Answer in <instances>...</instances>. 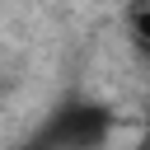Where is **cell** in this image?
Here are the masks:
<instances>
[{
  "instance_id": "obj_2",
  "label": "cell",
  "mask_w": 150,
  "mask_h": 150,
  "mask_svg": "<svg viewBox=\"0 0 150 150\" xmlns=\"http://www.w3.org/2000/svg\"><path fill=\"white\" fill-rule=\"evenodd\" d=\"M131 38H136V47L150 56V9H141V14L131 19Z\"/></svg>"
},
{
  "instance_id": "obj_1",
  "label": "cell",
  "mask_w": 150,
  "mask_h": 150,
  "mask_svg": "<svg viewBox=\"0 0 150 150\" xmlns=\"http://www.w3.org/2000/svg\"><path fill=\"white\" fill-rule=\"evenodd\" d=\"M108 127H112V117L103 108L75 103V108H61L47 122V131H42V141H33V150H94L108 136Z\"/></svg>"
},
{
  "instance_id": "obj_3",
  "label": "cell",
  "mask_w": 150,
  "mask_h": 150,
  "mask_svg": "<svg viewBox=\"0 0 150 150\" xmlns=\"http://www.w3.org/2000/svg\"><path fill=\"white\" fill-rule=\"evenodd\" d=\"M145 141H150V122H145Z\"/></svg>"
}]
</instances>
